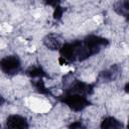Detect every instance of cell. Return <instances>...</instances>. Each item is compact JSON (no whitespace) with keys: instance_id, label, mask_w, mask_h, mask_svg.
I'll return each instance as SVG.
<instances>
[{"instance_id":"obj_1","label":"cell","mask_w":129,"mask_h":129,"mask_svg":"<svg viewBox=\"0 0 129 129\" xmlns=\"http://www.w3.org/2000/svg\"><path fill=\"white\" fill-rule=\"evenodd\" d=\"M109 44L106 37L90 34L82 39H75L63 42L59 48V60L61 64H71L85 61L88 58L98 54Z\"/></svg>"},{"instance_id":"obj_2","label":"cell","mask_w":129,"mask_h":129,"mask_svg":"<svg viewBox=\"0 0 129 129\" xmlns=\"http://www.w3.org/2000/svg\"><path fill=\"white\" fill-rule=\"evenodd\" d=\"M58 101L64 104L68 108H70L72 111L75 112H81L91 106V100L88 96L72 93V92H66L62 91V94L57 97Z\"/></svg>"},{"instance_id":"obj_3","label":"cell","mask_w":129,"mask_h":129,"mask_svg":"<svg viewBox=\"0 0 129 129\" xmlns=\"http://www.w3.org/2000/svg\"><path fill=\"white\" fill-rule=\"evenodd\" d=\"M0 70L8 77L18 75L22 71V62L20 57L17 54H8L3 56L0 59Z\"/></svg>"},{"instance_id":"obj_4","label":"cell","mask_w":129,"mask_h":129,"mask_svg":"<svg viewBox=\"0 0 129 129\" xmlns=\"http://www.w3.org/2000/svg\"><path fill=\"white\" fill-rule=\"evenodd\" d=\"M95 90V85L92 83H88L79 79H74L73 81L70 82V84L63 89L66 92H72V93H77L81 95H85L90 97Z\"/></svg>"},{"instance_id":"obj_5","label":"cell","mask_w":129,"mask_h":129,"mask_svg":"<svg viewBox=\"0 0 129 129\" xmlns=\"http://www.w3.org/2000/svg\"><path fill=\"white\" fill-rule=\"evenodd\" d=\"M5 127L10 129H28L29 123L27 118L20 114H10L5 120Z\"/></svg>"},{"instance_id":"obj_6","label":"cell","mask_w":129,"mask_h":129,"mask_svg":"<svg viewBox=\"0 0 129 129\" xmlns=\"http://www.w3.org/2000/svg\"><path fill=\"white\" fill-rule=\"evenodd\" d=\"M120 75H121V68L118 64H114L100 72L97 80L102 83H109L115 81Z\"/></svg>"},{"instance_id":"obj_7","label":"cell","mask_w":129,"mask_h":129,"mask_svg":"<svg viewBox=\"0 0 129 129\" xmlns=\"http://www.w3.org/2000/svg\"><path fill=\"white\" fill-rule=\"evenodd\" d=\"M42 42H43L44 46L46 48H48L49 50H57V51L59 50V48L63 44V42L61 41L60 36L55 34V33H48V34H46L43 37Z\"/></svg>"},{"instance_id":"obj_8","label":"cell","mask_w":129,"mask_h":129,"mask_svg":"<svg viewBox=\"0 0 129 129\" xmlns=\"http://www.w3.org/2000/svg\"><path fill=\"white\" fill-rule=\"evenodd\" d=\"M113 10L119 16L129 20V0H117L113 5Z\"/></svg>"},{"instance_id":"obj_9","label":"cell","mask_w":129,"mask_h":129,"mask_svg":"<svg viewBox=\"0 0 129 129\" xmlns=\"http://www.w3.org/2000/svg\"><path fill=\"white\" fill-rule=\"evenodd\" d=\"M123 127H125L124 124L113 116L104 117L100 123V128L102 129H120Z\"/></svg>"},{"instance_id":"obj_10","label":"cell","mask_w":129,"mask_h":129,"mask_svg":"<svg viewBox=\"0 0 129 129\" xmlns=\"http://www.w3.org/2000/svg\"><path fill=\"white\" fill-rule=\"evenodd\" d=\"M25 74L30 77L31 79H40L46 76V73L43 71V69L40 66H31L26 71Z\"/></svg>"},{"instance_id":"obj_11","label":"cell","mask_w":129,"mask_h":129,"mask_svg":"<svg viewBox=\"0 0 129 129\" xmlns=\"http://www.w3.org/2000/svg\"><path fill=\"white\" fill-rule=\"evenodd\" d=\"M31 84H32V86L34 87L35 91L38 92L39 94H42V95H48V96L51 95L50 91L46 88V86H45V84H44L42 78L37 79V80H34V79H33V80L31 81Z\"/></svg>"},{"instance_id":"obj_12","label":"cell","mask_w":129,"mask_h":129,"mask_svg":"<svg viewBox=\"0 0 129 129\" xmlns=\"http://www.w3.org/2000/svg\"><path fill=\"white\" fill-rule=\"evenodd\" d=\"M43 2L44 5L46 6H49V7H52L53 9L57 8L60 6V3H61V0H41Z\"/></svg>"},{"instance_id":"obj_13","label":"cell","mask_w":129,"mask_h":129,"mask_svg":"<svg viewBox=\"0 0 129 129\" xmlns=\"http://www.w3.org/2000/svg\"><path fill=\"white\" fill-rule=\"evenodd\" d=\"M53 10H54L53 17H54L55 19H59V18L62 16V13H63V8H62L61 6H59V7L55 8V9H53Z\"/></svg>"},{"instance_id":"obj_14","label":"cell","mask_w":129,"mask_h":129,"mask_svg":"<svg viewBox=\"0 0 129 129\" xmlns=\"http://www.w3.org/2000/svg\"><path fill=\"white\" fill-rule=\"evenodd\" d=\"M85 127L86 126L81 121H75L69 125V128H72V129H80V128H85Z\"/></svg>"},{"instance_id":"obj_15","label":"cell","mask_w":129,"mask_h":129,"mask_svg":"<svg viewBox=\"0 0 129 129\" xmlns=\"http://www.w3.org/2000/svg\"><path fill=\"white\" fill-rule=\"evenodd\" d=\"M124 91H125L127 94H129V82H127V83L125 84V86H124Z\"/></svg>"},{"instance_id":"obj_16","label":"cell","mask_w":129,"mask_h":129,"mask_svg":"<svg viewBox=\"0 0 129 129\" xmlns=\"http://www.w3.org/2000/svg\"><path fill=\"white\" fill-rule=\"evenodd\" d=\"M125 127L129 128V118H128V121H127V124H126V126H125Z\"/></svg>"}]
</instances>
